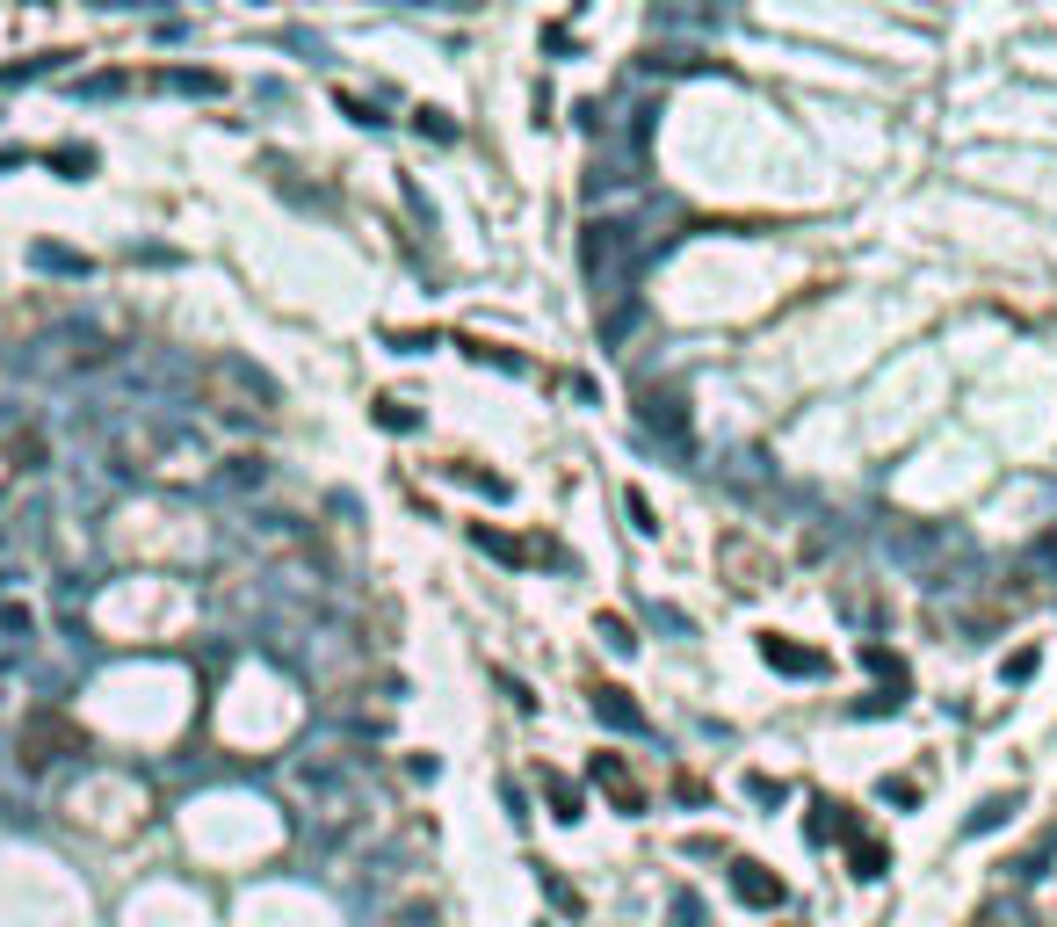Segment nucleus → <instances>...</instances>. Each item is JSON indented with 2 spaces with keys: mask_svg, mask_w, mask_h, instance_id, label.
<instances>
[{
  "mask_svg": "<svg viewBox=\"0 0 1057 927\" xmlns=\"http://www.w3.org/2000/svg\"><path fill=\"white\" fill-rule=\"evenodd\" d=\"M1006 812H1014V797H986V805H978V819H971V834H986V826H1000Z\"/></svg>",
  "mask_w": 1057,
  "mask_h": 927,
  "instance_id": "nucleus-2",
  "label": "nucleus"
},
{
  "mask_svg": "<svg viewBox=\"0 0 1057 927\" xmlns=\"http://www.w3.org/2000/svg\"><path fill=\"white\" fill-rule=\"evenodd\" d=\"M768 660H775V666H797V674H804V666H818L812 652H790V645H775V638H768Z\"/></svg>",
  "mask_w": 1057,
  "mask_h": 927,
  "instance_id": "nucleus-3",
  "label": "nucleus"
},
{
  "mask_svg": "<svg viewBox=\"0 0 1057 927\" xmlns=\"http://www.w3.org/2000/svg\"><path fill=\"white\" fill-rule=\"evenodd\" d=\"M731 892L746 906H782V876H768L761 862H731Z\"/></svg>",
  "mask_w": 1057,
  "mask_h": 927,
  "instance_id": "nucleus-1",
  "label": "nucleus"
}]
</instances>
